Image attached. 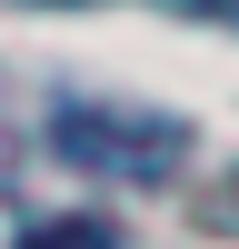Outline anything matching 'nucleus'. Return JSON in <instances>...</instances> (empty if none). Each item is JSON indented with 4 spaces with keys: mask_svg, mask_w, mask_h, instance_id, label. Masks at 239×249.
I'll list each match as a JSON object with an SVG mask.
<instances>
[{
    "mask_svg": "<svg viewBox=\"0 0 239 249\" xmlns=\"http://www.w3.org/2000/svg\"><path fill=\"white\" fill-rule=\"evenodd\" d=\"M50 150L80 160V170H100V179H170L179 160H189V130H179L170 110H100V100H70V110L50 120Z\"/></svg>",
    "mask_w": 239,
    "mask_h": 249,
    "instance_id": "nucleus-1",
    "label": "nucleus"
},
{
    "mask_svg": "<svg viewBox=\"0 0 239 249\" xmlns=\"http://www.w3.org/2000/svg\"><path fill=\"white\" fill-rule=\"evenodd\" d=\"M20 249H120V230L100 210H70V219H40V230H20Z\"/></svg>",
    "mask_w": 239,
    "mask_h": 249,
    "instance_id": "nucleus-2",
    "label": "nucleus"
},
{
    "mask_svg": "<svg viewBox=\"0 0 239 249\" xmlns=\"http://www.w3.org/2000/svg\"><path fill=\"white\" fill-rule=\"evenodd\" d=\"M60 10H80V0H60ZM170 10H219V0H170Z\"/></svg>",
    "mask_w": 239,
    "mask_h": 249,
    "instance_id": "nucleus-3",
    "label": "nucleus"
}]
</instances>
